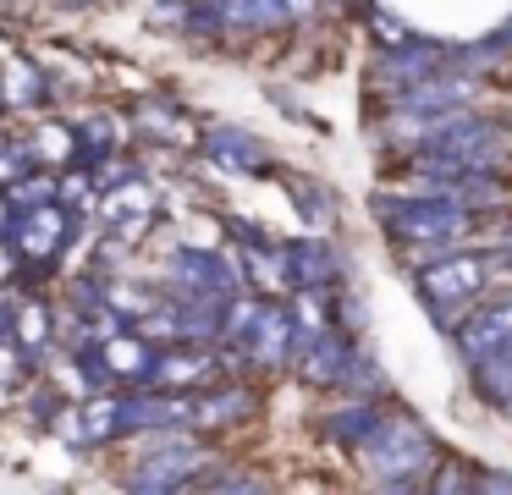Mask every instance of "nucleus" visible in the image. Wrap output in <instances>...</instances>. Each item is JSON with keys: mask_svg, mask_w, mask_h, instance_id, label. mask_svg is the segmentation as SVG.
Here are the masks:
<instances>
[{"mask_svg": "<svg viewBox=\"0 0 512 495\" xmlns=\"http://www.w3.org/2000/svg\"><path fill=\"white\" fill-rule=\"evenodd\" d=\"M155 215H160V198L144 176H127V182H116L111 193L100 198V220H105V231H111V242H122V248L144 237V231L155 226Z\"/></svg>", "mask_w": 512, "mask_h": 495, "instance_id": "obj_10", "label": "nucleus"}, {"mask_svg": "<svg viewBox=\"0 0 512 495\" xmlns=\"http://www.w3.org/2000/svg\"><path fill=\"white\" fill-rule=\"evenodd\" d=\"M507 154H512L507 121L485 116V110H463L446 127H435L408 154V165L419 171V187H446V182H468V176H496Z\"/></svg>", "mask_w": 512, "mask_h": 495, "instance_id": "obj_1", "label": "nucleus"}, {"mask_svg": "<svg viewBox=\"0 0 512 495\" xmlns=\"http://www.w3.org/2000/svg\"><path fill=\"white\" fill-rule=\"evenodd\" d=\"M50 336H56V330H50V308L45 303H23L12 314V341H17L23 358H39V352L50 347Z\"/></svg>", "mask_w": 512, "mask_h": 495, "instance_id": "obj_18", "label": "nucleus"}, {"mask_svg": "<svg viewBox=\"0 0 512 495\" xmlns=\"http://www.w3.org/2000/svg\"><path fill=\"white\" fill-rule=\"evenodd\" d=\"M72 231V209L67 204H45L34 215H17V259L23 264H50L61 248H67Z\"/></svg>", "mask_w": 512, "mask_h": 495, "instance_id": "obj_13", "label": "nucleus"}, {"mask_svg": "<svg viewBox=\"0 0 512 495\" xmlns=\"http://www.w3.org/2000/svg\"><path fill=\"white\" fill-rule=\"evenodd\" d=\"M479 490V468L463 457H441L435 473L424 479V495H474Z\"/></svg>", "mask_w": 512, "mask_h": 495, "instance_id": "obj_20", "label": "nucleus"}, {"mask_svg": "<svg viewBox=\"0 0 512 495\" xmlns=\"http://www.w3.org/2000/svg\"><path fill=\"white\" fill-rule=\"evenodd\" d=\"M479 99V77L463 72V66H446V72H435L430 83L408 88V94L386 99V138L391 143H408V154L419 149L424 138H430L435 127H446L452 116H463V110H474Z\"/></svg>", "mask_w": 512, "mask_h": 495, "instance_id": "obj_4", "label": "nucleus"}, {"mask_svg": "<svg viewBox=\"0 0 512 495\" xmlns=\"http://www.w3.org/2000/svg\"><path fill=\"white\" fill-rule=\"evenodd\" d=\"M490 275H496V259L479 248H452L435 253L413 270V286H419V303L430 308V319L441 330H457L490 292Z\"/></svg>", "mask_w": 512, "mask_h": 495, "instance_id": "obj_3", "label": "nucleus"}, {"mask_svg": "<svg viewBox=\"0 0 512 495\" xmlns=\"http://www.w3.org/2000/svg\"><path fill=\"white\" fill-rule=\"evenodd\" d=\"M358 462L375 484H424L441 462V446L413 413H386V424L358 451Z\"/></svg>", "mask_w": 512, "mask_h": 495, "instance_id": "obj_6", "label": "nucleus"}, {"mask_svg": "<svg viewBox=\"0 0 512 495\" xmlns=\"http://www.w3.org/2000/svg\"><path fill=\"white\" fill-rule=\"evenodd\" d=\"M23 352H17V341H0V391H6V385L17 380V374H23Z\"/></svg>", "mask_w": 512, "mask_h": 495, "instance_id": "obj_23", "label": "nucleus"}, {"mask_svg": "<svg viewBox=\"0 0 512 495\" xmlns=\"http://www.w3.org/2000/svg\"><path fill=\"white\" fill-rule=\"evenodd\" d=\"M204 495H270V484L254 479V473H215Z\"/></svg>", "mask_w": 512, "mask_h": 495, "instance_id": "obj_22", "label": "nucleus"}, {"mask_svg": "<svg viewBox=\"0 0 512 495\" xmlns=\"http://www.w3.org/2000/svg\"><path fill=\"white\" fill-rule=\"evenodd\" d=\"M490 259H496V270H507V275H512V226L496 237V248H490Z\"/></svg>", "mask_w": 512, "mask_h": 495, "instance_id": "obj_25", "label": "nucleus"}, {"mask_svg": "<svg viewBox=\"0 0 512 495\" xmlns=\"http://www.w3.org/2000/svg\"><path fill=\"white\" fill-rule=\"evenodd\" d=\"M215 468V451L193 435H149L144 457L127 473V495H182Z\"/></svg>", "mask_w": 512, "mask_h": 495, "instance_id": "obj_7", "label": "nucleus"}, {"mask_svg": "<svg viewBox=\"0 0 512 495\" xmlns=\"http://www.w3.org/2000/svg\"><path fill=\"white\" fill-rule=\"evenodd\" d=\"M468 380H474V396H479V402L496 407V413H507V407H512V352H507V358L479 363Z\"/></svg>", "mask_w": 512, "mask_h": 495, "instance_id": "obj_19", "label": "nucleus"}, {"mask_svg": "<svg viewBox=\"0 0 512 495\" xmlns=\"http://www.w3.org/2000/svg\"><path fill=\"white\" fill-rule=\"evenodd\" d=\"M17 264H23V259H17V242H6V237H0V281H12V270H17Z\"/></svg>", "mask_w": 512, "mask_h": 495, "instance_id": "obj_26", "label": "nucleus"}, {"mask_svg": "<svg viewBox=\"0 0 512 495\" xmlns=\"http://www.w3.org/2000/svg\"><path fill=\"white\" fill-rule=\"evenodd\" d=\"M287 11H292V17H309V11H314V0H287Z\"/></svg>", "mask_w": 512, "mask_h": 495, "instance_id": "obj_29", "label": "nucleus"}, {"mask_svg": "<svg viewBox=\"0 0 512 495\" xmlns=\"http://www.w3.org/2000/svg\"><path fill=\"white\" fill-rule=\"evenodd\" d=\"M435 72H446L441 44L413 39V44H402V50H380V61H375V88H380L386 99H397V94H408V88L430 83Z\"/></svg>", "mask_w": 512, "mask_h": 495, "instance_id": "obj_12", "label": "nucleus"}, {"mask_svg": "<svg viewBox=\"0 0 512 495\" xmlns=\"http://www.w3.org/2000/svg\"><path fill=\"white\" fill-rule=\"evenodd\" d=\"M375 220L397 248L452 253V248H463V237H474L479 209L457 204V198H441V193H380Z\"/></svg>", "mask_w": 512, "mask_h": 495, "instance_id": "obj_2", "label": "nucleus"}, {"mask_svg": "<svg viewBox=\"0 0 512 495\" xmlns=\"http://www.w3.org/2000/svg\"><path fill=\"white\" fill-rule=\"evenodd\" d=\"M353 352H358V347L347 341L342 325L298 330V358H292V369H298V380H309V385H342Z\"/></svg>", "mask_w": 512, "mask_h": 495, "instance_id": "obj_11", "label": "nucleus"}, {"mask_svg": "<svg viewBox=\"0 0 512 495\" xmlns=\"http://www.w3.org/2000/svg\"><path fill=\"white\" fill-rule=\"evenodd\" d=\"M6 204H12V198L0 193V231H6V226H17V209H6Z\"/></svg>", "mask_w": 512, "mask_h": 495, "instance_id": "obj_28", "label": "nucleus"}, {"mask_svg": "<svg viewBox=\"0 0 512 495\" xmlns=\"http://www.w3.org/2000/svg\"><path fill=\"white\" fill-rule=\"evenodd\" d=\"M259 407V396L248 391L243 380H226V385H210V391L193 396V435L199 429H232V424H248Z\"/></svg>", "mask_w": 512, "mask_h": 495, "instance_id": "obj_14", "label": "nucleus"}, {"mask_svg": "<svg viewBox=\"0 0 512 495\" xmlns=\"http://www.w3.org/2000/svg\"><path fill=\"white\" fill-rule=\"evenodd\" d=\"M226 352H232L237 363H248V369H292V358H298V319H292L287 303H270V297H237L232 308H226Z\"/></svg>", "mask_w": 512, "mask_h": 495, "instance_id": "obj_5", "label": "nucleus"}, {"mask_svg": "<svg viewBox=\"0 0 512 495\" xmlns=\"http://www.w3.org/2000/svg\"><path fill=\"white\" fill-rule=\"evenodd\" d=\"M287 259H292V281L298 292H331L342 264H336V248L331 242H287Z\"/></svg>", "mask_w": 512, "mask_h": 495, "instance_id": "obj_17", "label": "nucleus"}, {"mask_svg": "<svg viewBox=\"0 0 512 495\" xmlns=\"http://www.w3.org/2000/svg\"><path fill=\"white\" fill-rule=\"evenodd\" d=\"M474 495H512V473H479Z\"/></svg>", "mask_w": 512, "mask_h": 495, "instance_id": "obj_24", "label": "nucleus"}, {"mask_svg": "<svg viewBox=\"0 0 512 495\" xmlns=\"http://www.w3.org/2000/svg\"><path fill=\"white\" fill-rule=\"evenodd\" d=\"M204 154H210L221 171H237V176H259L270 171V149L243 127H210L204 132Z\"/></svg>", "mask_w": 512, "mask_h": 495, "instance_id": "obj_15", "label": "nucleus"}, {"mask_svg": "<svg viewBox=\"0 0 512 495\" xmlns=\"http://www.w3.org/2000/svg\"><path fill=\"white\" fill-rule=\"evenodd\" d=\"M369 495H424V484H375Z\"/></svg>", "mask_w": 512, "mask_h": 495, "instance_id": "obj_27", "label": "nucleus"}, {"mask_svg": "<svg viewBox=\"0 0 512 495\" xmlns=\"http://www.w3.org/2000/svg\"><path fill=\"white\" fill-rule=\"evenodd\" d=\"M45 94V77L28 72V66H12L6 72V105H34V99Z\"/></svg>", "mask_w": 512, "mask_h": 495, "instance_id": "obj_21", "label": "nucleus"}, {"mask_svg": "<svg viewBox=\"0 0 512 495\" xmlns=\"http://www.w3.org/2000/svg\"><path fill=\"white\" fill-rule=\"evenodd\" d=\"M166 281H171L166 297H177V303H237L243 297V275L215 248H171Z\"/></svg>", "mask_w": 512, "mask_h": 495, "instance_id": "obj_8", "label": "nucleus"}, {"mask_svg": "<svg viewBox=\"0 0 512 495\" xmlns=\"http://www.w3.org/2000/svg\"><path fill=\"white\" fill-rule=\"evenodd\" d=\"M386 424V402H342V407H331V413L320 418V429H325V440H336V446H347L358 457V451L375 440V429Z\"/></svg>", "mask_w": 512, "mask_h": 495, "instance_id": "obj_16", "label": "nucleus"}, {"mask_svg": "<svg viewBox=\"0 0 512 495\" xmlns=\"http://www.w3.org/2000/svg\"><path fill=\"white\" fill-rule=\"evenodd\" d=\"M452 347H457V358H463L468 374L490 358H507L512 352V297H485V303L452 330Z\"/></svg>", "mask_w": 512, "mask_h": 495, "instance_id": "obj_9", "label": "nucleus"}]
</instances>
